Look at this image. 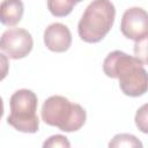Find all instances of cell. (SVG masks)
I'll use <instances>...</instances> for the list:
<instances>
[{"mask_svg": "<svg viewBox=\"0 0 148 148\" xmlns=\"http://www.w3.org/2000/svg\"><path fill=\"white\" fill-rule=\"evenodd\" d=\"M143 64L123 51L110 52L103 61L106 76L119 80L120 90L130 97H139L148 91V73Z\"/></svg>", "mask_w": 148, "mask_h": 148, "instance_id": "6da1fadb", "label": "cell"}, {"mask_svg": "<svg viewBox=\"0 0 148 148\" xmlns=\"http://www.w3.org/2000/svg\"><path fill=\"white\" fill-rule=\"evenodd\" d=\"M116 17L114 5L110 0H92L77 24V32L86 43L101 42L111 30Z\"/></svg>", "mask_w": 148, "mask_h": 148, "instance_id": "7a4b0ae2", "label": "cell"}, {"mask_svg": "<svg viewBox=\"0 0 148 148\" xmlns=\"http://www.w3.org/2000/svg\"><path fill=\"white\" fill-rule=\"evenodd\" d=\"M42 119L50 126H56L64 132L79 131L86 123V110L68 98L54 95L45 99L42 106Z\"/></svg>", "mask_w": 148, "mask_h": 148, "instance_id": "3957f363", "label": "cell"}, {"mask_svg": "<svg viewBox=\"0 0 148 148\" xmlns=\"http://www.w3.org/2000/svg\"><path fill=\"white\" fill-rule=\"evenodd\" d=\"M37 105V95L32 90H16L9 99L10 113L7 117V123L20 132L36 133L39 128V119L36 113Z\"/></svg>", "mask_w": 148, "mask_h": 148, "instance_id": "277c9868", "label": "cell"}, {"mask_svg": "<svg viewBox=\"0 0 148 148\" xmlns=\"http://www.w3.org/2000/svg\"><path fill=\"white\" fill-rule=\"evenodd\" d=\"M34 46V40L29 31L21 28L6 30L1 36L0 47L10 59H22L27 57Z\"/></svg>", "mask_w": 148, "mask_h": 148, "instance_id": "5b68a950", "label": "cell"}, {"mask_svg": "<svg viewBox=\"0 0 148 148\" xmlns=\"http://www.w3.org/2000/svg\"><path fill=\"white\" fill-rule=\"evenodd\" d=\"M121 34L133 40H138L148 34V13L141 7H132L125 10L120 23Z\"/></svg>", "mask_w": 148, "mask_h": 148, "instance_id": "8992f818", "label": "cell"}, {"mask_svg": "<svg viewBox=\"0 0 148 148\" xmlns=\"http://www.w3.org/2000/svg\"><path fill=\"white\" fill-rule=\"evenodd\" d=\"M45 46L52 52H65L72 44V34L62 23H52L44 31Z\"/></svg>", "mask_w": 148, "mask_h": 148, "instance_id": "52a82bcc", "label": "cell"}, {"mask_svg": "<svg viewBox=\"0 0 148 148\" xmlns=\"http://www.w3.org/2000/svg\"><path fill=\"white\" fill-rule=\"evenodd\" d=\"M1 23L8 27L17 24L24 13V6L22 0H3L0 6Z\"/></svg>", "mask_w": 148, "mask_h": 148, "instance_id": "ba28073f", "label": "cell"}, {"mask_svg": "<svg viewBox=\"0 0 148 148\" xmlns=\"http://www.w3.org/2000/svg\"><path fill=\"white\" fill-rule=\"evenodd\" d=\"M75 3L71 0H47V9L53 16H67L74 8Z\"/></svg>", "mask_w": 148, "mask_h": 148, "instance_id": "9c48e42d", "label": "cell"}, {"mask_svg": "<svg viewBox=\"0 0 148 148\" xmlns=\"http://www.w3.org/2000/svg\"><path fill=\"white\" fill-rule=\"evenodd\" d=\"M110 148H121V147H142V142L134 136L133 134L121 133L113 136V139L109 142Z\"/></svg>", "mask_w": 148, "mask_h": 148, "instance_id": "30bf717a", "label": "cell"}, {"mask_svg": "<svg viewBox=\"0 0 148 148\" xmlns=\"http://www.w3.org/2000/svg\"><path fill=\"white\" fill-rule=\"evenodd\" d=\"M134 56L143 65H148V34L135 40L134 44Z\"/></svg>", "mask_w": 148, "mask_h": 148, "instance_id": "8fae6325", "label": "cell"}, {"mask_svg": "<svg viewBox=\"0 0 148 148\" xmlns=\"http://www.w3.org/2000/svg\"><path fill=\"white\" fill-rule=\"evenodd\" d=\"M134 121L136 127L145 134H148V103L140 106L135 113Z\"/></svg>", "mask_w": 148, "mask_h": 148, "instance_id": "7c38bea8", "label": "cell"}, {"mask_svg": "<svg viewBox=\"0 0 148 148\" xmlns=\"http://www.w3.org/2000/svg\"><path fill=\"white\" fill-rule=\"evenodd\" d=\"M43 147H64V148H69L71 147V143L68 141V139L64 135H60V134H56V135H52L50 136L44 143H43Z\"/></svg>", "mask_w": 148, "mask_h": 148, "instance_id": "4fadbf2b", "label": "cell"}, {"mask_svg": "<svg viewBox=\"0 0 148 148\" xmlns=\"http://www.w3.org/2000/svg\"><path fill=\"white\" fill-rule=\"evenodd\" d=\"M71 1H73V2H74V3H75V5H76V3H77V2H81V1H82V0H71Z\"/></svg>", "mask_w": 148, "mask_h": 148, "instance_id": "5bb4252c", "label": "cell"}]
</instances>
